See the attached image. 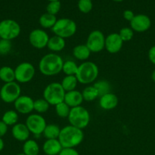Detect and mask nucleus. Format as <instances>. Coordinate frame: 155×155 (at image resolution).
Wrapping results in <instances>:
<instances>
[{"label":"nucleus","instance_id":"1","mask_svg":"<svg viewBox=\"0 0 155 155\" xmlns=\"http://www.w3.org/2000/svg\"><path fill=\"white\" fill-rule=\"evenodd\" d=\"M63 63V59L59 54L53 52L49 53L41 58L38 68L43 75L52 77L62 72Z\"/></svg>","mask_w":155,"mask_h":155},{"label":"nucleus","instance_id":"2","mask_svg":"<svg viewBox=\"0 0 155 155\" xmlns=\"http://www.w3.org/2000/svg\"><path fill=\"white\" fill-rule=\"evenodd\" d=\"M84 138V134L83 130L69 124L61 129L58 139L62 148H74L83 142Z\"/></svg>","mask_w":155,"mask_h":155},{"label":"nucleus","instance_id":"3","mask_svg":"<svg viewBox=\"0 0 155 155\" xmlns=\"http://www.w3.org/2000/svg\"><path fill=\"white\" fill-rule=\"evenodd\" d=\"M99 75V68L94 62L86 61L78 65L75 77L78 83L88 85L94 83Z\"/></svg>","mask_w":155,"mask_h":155},{"label":"nucleus","instance_id":"4","mask_svg":"<svg viewBox=\"0 0 155 155\" xmlns=\"http://www.w3.org/2000/svg\"><path fill=\"white\" fill-rule=\"evenodd\" d=\"M68 120L70 125L83 130L89 125L91 115L85 107L81 105L71 108Z\"/></svg>","mask_w":155,"mask_h":155},{"label":"nucleus","instance_id":"5","mask_svg":"<svg viewBox=\"0 0 155 155\" xmlns=\"http://www.w3.org/2000/svg\"><path fill=\"white\" fill-rule=\"evenodd\" d=\"M51 30L54 35L65 39L75 34L77 31V24L70 18H60L57 19Z\"/></svg>","mask_w":155,"mask_h":155},{"label":"nucleus","instance_id":"6","mask_svg":"<svg viewBox=\"0 0 155 155\" xmlns=\"http://www.w3.org/2000/svg\"><path fill=\"white\" fill-rule=\"evenodd\" d=\"M65 92L60 83L53 82L47 85L44 89L43 95V98L50 104L56 106V104L64 101Z\"/></svg>","mask_w":155,"mask_h":155},{"label":"nucleus","instance_id":"7","mask_svg":"<svg viewBox=\"0 0 155 155\" xmlns=\"http://www.w3.org/2000/svg\"><path fill=\"white\" fill-rule=\"evenodd\" d=\"M21 26L16 21L5 19L0 21V39L13 40L21 33Z\"/></svg>","mask_w":155,"mask_h":155},{"label":"nucleus","instance_id":"8","mask_svg":"<svg viewBox=\"0 0 155 155\" xmlns=\"http://www.w3.org/2000/svg\"><path fill=\"white\" fill-rule=\"evenodd\" d=\"M21 95V88L16 81L5 83L0 89V98L7 104L14 103Z\"/></svg>","mask_w":155,"mask_h":155},{"label":"nucleus","instance_id":"9","mask_svg":"<svg viewBox=\"0 0 155 155\" xmlns=\"http://www.w3.org/2000/svg\"><path fill=\"white\" fill-rule=\"evenodd\" d=\"M35 68L30 62H22L15 69V81L18 83H27L31 81L34 77Z\"/></svg>","mask_w":155,"mask_h":155},{"label":"nucleus","instance_id":"10","mask_svg":"<svg viewBox=\"0 0 155 155\" xmlns=\"http://www.w3.org/2000/svg\"><path fill=\"white\" fill-rule=\"evenodd\" d=\"M105 39L106 36L102 31L94 30L88 36L85 45L89 48L91 52L98 53L105 49Z\"/></svg>","mask_w":155,"mask_h":155},{"label":"nucleus","instance_id":"11","mask_svg":"<svg viewBox=\"0 0 155 155\" xmlns=\"http://www.w3.org/2000/svg\"><path fill=\"white\" fill-rule=\"evenodd\" d=\"M25 124L30 133L35 136L43 134L44 129L47 125L45 118L39 114H29L26 119Z\"/></svg>","mask_w":155,"mask_h":155},{"label":"nucleus","instance_id":"12","mask_svg":"<svg viewBox=\"0 0 155 155\" xmlns=\"http://www.w3.org/2000/svg\"><path fill=\"white\" fill-rule=\"evenodd\" d=\"M28 39L30 44L33 48L36 49H43L47 47L50 36L45 30L37 28L30 31Z\"/></svg>","mask_w":155,"mask_h":155},{"label":"nucleus","instance_id":"13","mask_svg":"<svg viewBox=\"0 0 155 155\" xmlns=\"http://www.w3.org/2000/svg\"><path fill=\"white\" fill-rule=\"evenodd\" d=\"M151 26V21L147 15L144 14L135 15L130 21V27L134 32L144 33L147 31Z\"/></svg>","mask_w":155,"mask_h":155},{"label":"nucleus","instance_id":"14","mask_svg":"<svg viewBox=\"0 0 155 155\" xmlns=\"http://www.w3.org/2000/svg\"><path fill=\"white\" fill-rule=\"evenodd\" d=\"M34 100L28 95H21L14 102V107L18 114H29L33 110Z\"/></svg>","mask_w":155,"mask_h":155},{"label":"nucleus","instance_id":"15","mask_svg":"<svg viewBox=\"0 0 155 155\" xmlns=\"http://www.w3.org/2000/svg\"><path fill=\"white\" fill-rule=\"evenodd\" d=\"M123 43L118 33H112L106 36L105 49L110 54H115L122 49Z\"/></svg>","mask_w":155,"mask_h":155},{"label":"nucleus","instance_id":"16","mask_svg":"<svg viewBox=\"0 0 155 155\" xmlns=\"http://www.w3.org/2000/svg\"><path fill=\"white\" fill-rule=\"evenodd\" d=\"M118 97L111 92L100 96V100H99L100 107L105 110H113L118 105Z\"/></svg>","mask_w":155,"mask_h":155},{"label":"nucleus","instance_id":"17","mask_svg":"<svg viewBox=\"0 0 155 155\" xmlns=\"http://www.w3.org/2000/svg\"><path fill=\"white\" fill-rule=\"evenodd\" d=\"M12 134L14 139L19 142H25L30 137V131L25 124L18 123L12 128Z\"/></svg>","mask_w":155,"mask_h":155},{"label":"nucleus","instance_id":"18","mask_svg":"<svg viewBox=\"0 0 155 155\" xmlns=\"http://www.w3.org/2000/svg\"><path fill=\"white\" fill-rule=\"evenodd\" d=\"M64 101L71 108L81 106L84 101L81 92H79V91L74 89V90L65 92Z\"/></svg>","mask_w":155,"mask_h":155},{"label":"nucleus","instance_id":"19","mask_svg":"<svg viewBox=\"0 0 155 155\" xmlns=\"http://www.w3.org/2000/svg\"><path fill=\"white\" fill-rule=\"evenodd\" d=\"M62 148L59 139H46L43 145V151L46 155H59Z\"/></svg>","mask_w":155,"mask_h":155},{"label":"nucleus","instance_id":"20","mask_svg":"<svg viewBox=\"0 0 155 155\" xmlns=\"http://www.w3.org/2000/svg\"><path fill=\"white\" fill-rule=\"evenodd\" d=\"M65 45L66 43L65 39L54 35L53 36L50 37L47 44V48L53 53H56L62 51L65 48Z\"/></svg>","mask_w":155,"mask_h":155},{"label":"nucleus","instance_id":"21","mask_svg":"<svg viewBox=\"0 0 155 155\" xmlns=\"http://www.w3.org/2000/svg\"><path fill=\"white\" fill-rule=\"evenodd\" d=\"M72 54L76 59L84 62L89 58L91 52L85 44H80L74 47Z\"/></svg>","mask_w":155,"mask_h":155},{"label":"nucleus","instance_id":"22","mask_svg":"<svg viewBox=\"0 0 155 155\" xmlns=\"http://www.w3.org/2000/svg\"><path fill=\"white\" fill-rule=\"evenodd\" d=\"M23 153L25 155H38L40 153V146L33 139H27L23 145Z\"/></svg>","mask_w":155,"mask_h":155},{"label":"nucleus","instance_id":"23","mask_svg":"<svg viewBox=\"0 0 155 155\" xmlns=\"http://www.w3.org/2000/svg\"><path fill=\"white\" fill-rule=\"evenodd\" d=\"M0 80L4 83L15 81V69L9 66H3L0 68Z\"/></svg>","mask_w":155,"mask_h":155},{"label":"nucleus","instance_id":"24","mask_svg":"<svg viewBox=\"0 0 155 155\" xmlns=\"http://www.w3.org/2000/svg\"><path fill=\"white\" fill-rule=\"evenodd\" d=\"M60 131L61 129L56 124H47L44 129L43 135L46 139H58Z\"/></svg>","mask_w":155,"mask_h":155},{"label":"nucleus","instance_id":"25","mask_svg":"<svg viewBox=\"0 0 155 155\" xmlns=\"http://www.w3.org/2000/svg\"><path fill=\"white\" fill-rule=\"evenodd\" d=\"M57 21L56 15L46 13L43 14L39 18V24L43 29H52Z\"/></svg>","mask_w":155,"mask_h":155},{"label":"nucleus","instance_id":"26","mask_svg":"<svg viewBox=\"0 0 155 155\" xmlns=\"http://www.w3.org/2000/svg\"><path fill=\"white\" fill-rule=\"evenodd\" d=\"M60 83L65 92H67L74 90L77 87L78 81L75 76H65Z\"/></svg>","mask_w":155,"mask_h":155},{"label":"nucleus","instance_id":"27","mask_svg":"<svg viewBox=\"0 0 155 155\" xmlns=\"http://www.w3.org/2000/svg\"><path fill=\"white\" fill-rule=\"evenodd\" d=\"M2 121L4 124H5L8 127L9 126L15 125L18 124V113L16 110H9L5 112L2 117Z\"/></svg>","mask_w":155,"mask_h":155},{"label":"nucleus","instance_id":"28","mask_svg":"<svg viewBox=\"0 0 155 155\" xmlns=\"http://www.w3.org/2000/svg\"><path fill=\"white\" fill-rule=\"evenodd\" d=\"M81 94L84 101H88V102L94 101L96 98L99 97L98 92L94 86V85L86 86L81 92Z\"/></svg>","mask_w":155,"mask_h":155},{"label":"nucleus","instance_id":"29","mask_svg":"<svg viewBox=\"0 0 155 155\" xmlns=\"http://www.w3.org/2000/svg\"><path fill=\"white\" fill-rule=\"evenodd\" d=\"M78 65L71 60H68L64 61L62 65V71L65 76H75L77 73Z\"/></svg>","mask_w":155,"mask_h":155},{"label":"nucleus","instance_id":"30","mask_svg":"<svg viewBox=\"0 0 155 155\" xmlns=\"http://www.w3.org/2000/svg\"><path fill=\"white\" fill-rule=\"evenodd\" d=\"M50 104L43 98H38V99L34 100V104H33V110L36 112V114H41L46 113L47 110L50 108Z\"/></svg>","mask_w":155,"mask_h":155},{"label":"nucleus","instance_id":"31","mask_svg":"<svg viewBox=\"0 0 155 155\" xmlns=\"http://www.w3.org/2000/svg\"><path fill=\"white\" fill-rule=\"evenodd\" d=\"M93 85H94V86L97 89V92H98L99 98L102 96V95H105V94L110 92V84L106 80H99V81L94 83Z\"/></svg>","mask_w":155,"mask_h":155},{"label":"nucleus","instance_id":"32","mask_svg":"<svg viewBox=\"0 0 155 155\" xmlns=\"http://www.w3.org/2000/svg\"><path fill=\"white\" fill-rule=\"evenodd\" d=\"M55 110H56V114L58 117L61 118H68L70 110H71V107L65 101H62L55 106Z\"/></svg>","mask_w":155,"mask_h":155},{"label":"nucleus","instance_id":"33","mask_svg":"<svg viewBox=\"0 0 155 155\" xmlns=\"http://www.w3.org/2000/svg\"><path fill=\"white\" fill-rule=\"evenodd\" d=\"M78 8L83 14L89 13L93 8L92 0H78Z\"/></svg>","mask_w":155,"mask_h":155},{"label":"nucleus","instance_id":"34","mask_svg":"<svg viewBox=\"0 0 155 155\" xmlns=\"http://www.w3.org/2000/svg\"><path fill=\"white\" fill-rule=\"evenodd\" d=\"M118 33L123 42H129L130 40H132L134 36V31L131 27H122Z\"/></svg>","mask_w":155,"mask_h":155},{"label":"nucleus","instance_id":"35","mask_svg":"<svg viewBox=\"0 0 155 155\" xmlns=\"http://www.w3.org/2000/svg\"><path fill=\"white\" fill-rule=\"evenodd\" d=\"M12 48V41L0 39V55H7Z\"/></svg>","mask_w":155,"mask_h":155},{"label":"nucleus","instance_id":"36","mask_svg":"<svg viewBox=\"0 0 155 155\" xmlns=\"http://www.w3.org/2000/svg\"><path fill=\"white\" fill-rule=\"evenodd\" d=\"M60 9H61L60 1H53V2H49L46 10L47 13L50 14V15H56L59 13Z\"/></svg>","mask_w":155,"mask_h":155},{"label":"nucleus","instance_id":"37","mask_svg":"<svg viewBox=\"0 0 155 155\" xmlns=\"http://www.w3.org/2000/svg\"><path fill=\"white\" fill-rule=\"evenodd\" d=\"M59 155H80L75 148H63Z\"/></svg>","mask_w":155,"mask_h":155},{"label":"nucleus","instance_id":"38","mask_svg":"<svg viewBox=\"0 0 155 155\" xmlns=\"http://www.w3.org/2000/svg\"><path fill=\"white\" fill-rule=\"evenodd\" d=\"M148 59L153 64L155 65V45L150 47L149 49L148 53H147Z\"/></svg>","mask_w":155,"mask_h":155},{"label":"nucleus","instance_id":"39","mask_svg":"<svg viewBox=\"0 0 155 155\" xmlns=\"http://www.w3.org/2000/svg\"><path fill=\"white\" fill-rule=\"evenodd\" d=\"M122 15H123V18H124L125 20H126V21L130 22V21L133 19L135 15L134 14V12H132V10H125L124 12H123Z\"/></svg>","mask_w":155,"mask_h":155},{"label":"nucleus","instance_id":"40","mask_svg":"<svg viewBox=\"0 0 155 155\" xmlns=\"http://www.w3.org/2000/svg\"><path fill=\"white\" fill-rule=\"evenodd\" d=\"M8 126L0 120V138H2L8 132Z\"/></svg>","mask_w":155,"mask_h":155},{"label":"nucleus","instance_id":"41","mask_svg":"<svg viewBox=\"0 0 155 155\" xmlns=\"http://www.w3.org/2000/svg\"><path fill=\"white\" fill-rule=\"evenodd\" d=\"M4 147H5V142L3 141V139L2 138H0V152L4 149Z\"/></svg>","mask_w":155,"mask_h":155},{"label":"nucleus","instance_id":"42","mask_svg":"<svg viewBox=\"0 0 155 155\" xmlns=\"http://www.w3.org/2000/svg\"><path fill=\"white\" fill-rule=\"evenodd\" d=\"M151 79H152V80H153V81L155 83V70L153 71V72H152Z\"/></svg>","mask_w":155,"mask_h":155},{"label":"nucleus","instance_id":"43","mask_svg":"<svg viewBox=\"0 0 155 155\" xmlns=\"http://www.w3.org/2000/svg\"><path fill=\"white\" fill-rule=\"evenodd\" d=\"M112 1L115 2H121L124 1V0H112Z\"/></svg>","mask_w":155,"mask_h":155},{"label":"nucleus","instance_id":"44","mask_svg":"<svg viewBox=\"0 0 155 155\" xmlns=\"http://www.w3.org/2000/svg\"><path fill=\"white\" fill-rule=\"evenodd\" d=\"M48 2H53V1H60V0H46Z\"/></svg>","mask_w":155,"mask_h":155},{"label":"nucleus","instance_id":"45","mask_svg":"<svg viewBox=\"0 0 155 155\" xmlns=\"http://www.w3.org/2000/svg\"><path fill=\"white\" fill-rule=\"evenodd\" d=\"M16 155H25V154H24V153H19V154H16Z\"/></svg>","mask_w":155,"mask_h":155}]
</instances>
